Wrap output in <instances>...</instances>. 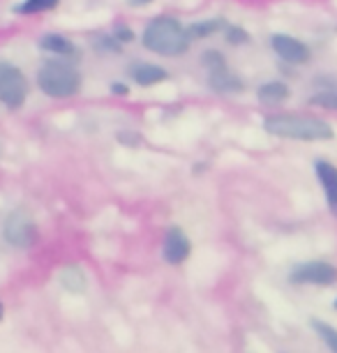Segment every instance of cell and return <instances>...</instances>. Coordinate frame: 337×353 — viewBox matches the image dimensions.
<instances>
[{
	"label": "cell",
	"mask_w": 337,
	"mask_h": 353,
	"mask_svg": "<svg viewBox=\"0 0 337 353\" xmlns=\"http://www.w3.org/2000/svg\"><path fill=\"white\" fill-rule=\"evenodd\" d=\"M208 83H210V88L222 92V95H234V92L243 90V81L227 68V65H220V68L210 70L208 72Z\"/></svg>",
	"instance_id": "cell-9"
},
{
	"label": "cell",
	"mask_w": 337,
	"mask_h": 353,
	"mask_svg": "<svg viewBox=\"0 0 337 353\" xmlns=\"http://www.w3.org/2000/svg\"><path fill=\"white\" fill-rule=\"evenodd\" d=\"M263 128L270 134L294 141H330L335 137L326 121L309 116H273L263 123Z\"/></svg>",
	"instance_id": "cell-2"
},
{
	"label": "cell",
	"mask_w": 337,
	"mask_h": 353,
	"mask_svg": "<svg viewBox=\"0 0 337 353\" xmlns=\"http://www.w3.org/2000/svg\"><path fill=\"white\" fill-rule=\"evenodd\" d=\"M61 282H63L65 289H70V291H83L85 289V277L79 268H65L63 275H61Z\"/></svg>",
	"instance_id": "cell-15"
},
{
	"label": "cell",
	"mask_w": 337,
	"mask_h": 353,
	"mask_svg": "<svg viewBox=\"0 0 337 353\" xmlns=\"http://www.w3.org/2000/svg\"><path fill=\"white\" fill-rule=\"evenodd\" d=\"M37 83L44 90V95L63 99V97H72L79 90L81 77H79V72L70 63L51 61L39 70Z\"/></svg>",
	"instance_id": "cell-3"
},
{
	"label": "cell",
	"mask_w": 337,
	"mask_h": 353,
	"mask_svg": "<svg viewBox=\"0 0 337 353\" xmlns=\"http://www.w3.org/2000/svg\"><path fill=\"white\" fill-rule=\"evenodd\" d=\"M0 319H3V305H0Z\"/></svg>",
	"instance_id": "cell-24"
},
{
	"label": "cell",
	"mask_w": 337,
	"mask_h": 353,
	"mask_svg": "<svg viewBox=\"0 0 337 353\" xmlns=\"http://www.w3.org/2000/svg\"><path fill=\"white\" fill-rule=\"evenodd\" d=\"M141 42L148 51L160 53V56H181V53L187 51L192 39L187 35V28H183L181 21L171 17H160L146 26Z\"/></svg>",
	"instance_id": "cell-1"
},
{
	"label": "cell",
	"mask_w": 337,
	"mask_h": 353,
	"mask_svg": "<svg viewBox=\"0 0 337 353\" xmlns=\"http://www.w3.org/2000/svg\"><path fill=\"white\" fill-rule=\"evenodd\" d=\"M130 77L134 79L139 85L148 88V85H155V83H162L167 79V70L157 68V65H148V63H136L130 68Z\"/></svg>",
	"instance_id": "cell-11"
},
{
	"label": "cell",
	"mask_w": 337,
	"mask_h": 353,
	"mask_svg": "<svg viewBox=\"0 0 337 353\" xmlns=\"http://www.w3.org/2000/svg\"><path fill=\"white\" fill-rule=\"evenodd\" d=\"M224 26H227V23L220 21V19H213V21H196V23H192L187 28V35H190V39L208 37V35H213V32L222 30Z\"/></svg>",
	"instance_id": "cell-14"
},
{
	"label": "cell",
	"mask_w": 337,
	"mask_h": 353,
	"mask_svg": "<svg viewBox=\"0 0 337 353\" xmlns=\"http://www.w3.org/2000/svg\"><path fill=\"white\" fill-rule=\"evenodd\" d=\"M146 3H150V0H130V5H134V8H136V5L141 8V5H146Z\"/></svg>",
	"instance_id": "cell-23"
},
{
	"label": "cell",
	"mask_w": 337,
	"mask_h": 353,
	"mask_svg": "<svg viewBox=\"0 0 337 353\" xmlns=\"http://www.w3.org/2000/svg\"><path fill=\"white\" fill-rule=\"evenodd\" d=\"M5 238L8 243H12L14 248H30L37 238V231H35V224L28 215L23 212H14L8 224H5Z\"/></svg>",
	"instance_id": "cell-6"
},
{
	"label": "cell",
	"mask_w": 337,
	"mask_h": 353,
	"mask_svg": "<svg viewBox=\"0 0 337 353\" xmlns=\"http://www.w3.org/2000/svg\"><path fill=\"white\" fill-rule=\"evenodd\" d=\"M335 310H337V301H335Z\"/></svg>",
	"instance_id": "cell-25"
},
{
	"label": "cell",
	"mask_w": 337,
	"mask_h": 353,
	"mask_svg": "<svg viewBox=\"0 0 337 353\" xmlns=\"http://www.w3.org/2000/svg\"><path fill=\"white\" fill-rule=\"evenodd\" d=\"M294 284H314V286H330L337 282V268L328 261H307L300 263L292 272Z\"/></svg>",
	"instance_id": "cell-5"
},
{
	"label": "cell",
	"mask_w": 337,
	"mask_h": 353,
	"mask_svg": "<svg viewBox=\"0 0 337 353\" xmlns=\"http://www.w3.org/2000/svg\"><path fill=\"white\" fill-rule=\"evenodd\" d=\"M25 97H28V81L23 72L0 61V102L8 104L10 109H19Z\"/></svg>",
	"instance_id": "cell-4"
},
{
	"label": "cell",
	"mask_w": 337,
	"mask_h": 353,
	"mask_svg": "<svg viewBox=\"0 0 337 353\" xmlns=\"http://www.w3.org/2000/svg\"><path fill=\"white\" fill-rule=\"evenodd\" d=\"M201 61H203V65H206L208 70H213V68H220V65H224V56L220 51H206L201 56Z\"/></svg>",
	"instance_id": "cell-19"
},
{
	"label": "cell",
	"mask_w": 337,
	"mask_h": 353,
	"mask_svg": "<svg viewBox=\"0 0 337 353\" xmlns=\"http://www.w3.org/2000/svg\"><path fill=\"white\" fill-rule=\"evenodd\" d=\"M116 39H118V42H130V39H132V32H130V30H125V28H121V30L116 32Z\"/></svg>",
	"instance_id": "cell-21"
},
{
	"label": "cell",
	"mask_w": 337,
	"mask_h": 353,
	"mask_svg": "<svg viewBox=\"0 0 337 353\" xmlns=\"http://www.w3.org/2000/svg\"><path fill=\"white\" fill-rule=\"evenodd\" d=\"M312 104L326 106V109H337V95H330V92H321V95L312 97Z\"/></svg>",
	"instance_id": "cell-20"
},
{
	"label": "cell",
	"mask_w": 337,
	"mask_h": 353,
	"mask_svg": "<svg viewBox=\"0 0 337 353\" xmlns=\"http://www.w3.org/2000/svg\"><path fill=\"white\" fill-rule=\"evenodd\" d=\"M312 328H314L316 332H319V337L328 344V349H330V351H337V330H335V328H330L328 323L316 321V319H312Z\"/></svg>",
	"instance_id": "cell-17"
},
{
	"label": "cell",
	"mask_w": 337,
	"mask_h": 353,
	"mask_svg": "<svg viewBox=\"0 0 337 353\" xmlns=\"http://www.w3.org/2000/svg\"><path fill=\"white\" fill-rule=\"evenodd\" d=\"M227 39L231 44H243L249 42V35L243 28H236V26H227Z\"/></svg>",
	"instance_id": "cell-18"
},
{
	"label": "cell",
	"mask_w": 337,
	"mask_h": 353,
	"mask_svg": "<svg viewBox=\"0 0 337 353\" xmlns=\"http://www.w3.org/2000/svg\"><path fill=\"white\" fill-rule=\"evenodd\" d=\"M56 5H58V0H25L23 5H19L17 12H21V14H35V12L54 10Z\"/></svg>",
	"instance_id": "cell-16"
},
{
	"label": "cell",
	"mask_w": 337,
	"mask_h": 353,
	"mask_svg": "<svg viewBox=\"0 0 337 353\" xmlns=\"http://www.w3.org/2000/svg\"><path fill=\"white\" fill-rule=\"evenodd\" d=\"M192 252V245H190V238L185 236L183 229H178V226H171L167 238H164V259H167L169 263H183L185 259L190 256Z\"/></svg>",
	"instance_id": "cell-8"
},
{
	"label": "cell",
	"mask_w": 337,
	"mask_h": 353,
	"mask_svg": "<svg viewBox=\"0 0 337 353\" xmlns=\"http://www.w3.org/2000/svg\"><path fill=\"white\" fill-rule=\"evenodd\" d=\"M111 90L118 92V95H127V88H125V85H121V83H114V85H111Z\"/></svg>",
	"instance_id": "cell-22"
},
{
	"label": "cell",
	"mask_w": 337,
	"mask_h": 353,
	"mask_svg": "<svg viewBox=\"0 0 337 353\" xmlns=\"http://www.w3.org/2000/svg\"><path fill=\"white\" fill-rule=\"evenodd\" d=\"M273 49L287 63L300 65L309 61V49L292 35H273Z\"/></svg>",
	"instance_id": "cell-7"
},
{
	"label": "cell",
	"mask_w": 337,
	"mask_h": 353,
	"mask_svg": "<svg viewBox=\"0 0 337 353\" xmlns=\"http://www.w3.org/2000/svg\"><path fill=\"white\" fill-rule=\"evenodd\" d=\"M39 46H42L44 51L61 53V56H70V53H74V44L63 35H46V37H42Z\"/></svg>",
	"instance_id": "cell-13"
},
{
	"label": "cell",
	"mask_w": 337,
	"mask_h": 353,
	"mask_svg": "<svg viewBox=\"0 0 337 353\" xmlns=\"http://www.w3.org/2000/svg\"><path fill=\"white\" fill-rule=\"evenodd\" d=\"M289 95H292V90H289V85H284L282 81H270L259 88V99L263 104H280Z\"/></svg>",
	"instance_id": "cell-12"
},
{
	"label": "cell",
	"mask_w": 337,
	"mask_h": 353,
	"mask_svg": "<svg viewBox=\"0 0 337 353\" xmlns=\"http://www.w3.org/2000/svg\"><path fill=\"white\" fill-rule=\"evenodd\" d=\"M316 178H319L323 192H326L330 210L337 212V166L330 162H316Z\"/></svg>",
	"instance_id": "cell-10"
}]
</instances>
